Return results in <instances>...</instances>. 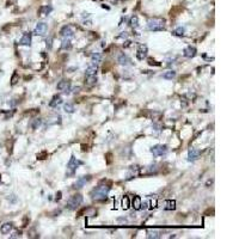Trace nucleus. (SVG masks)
Returning a JSON list of instances; mask_svg holds the SVG:
<instances>
[{
    "label": "nucleus",
    "instance_id": "13",
    "mask_svg": "<svg viewBox=\"0 0 239 239\" xmlns=\"http://www.w3.org/2000/svg\"><path fill=\"white\" fill-rule=\"evenodd\" d=\"M69 85H71V83H69L68 80H61L60 83L56 85V89L59 90V91H63L65 93H68V92H69V91H68Z\"/></svg>",
    "mask_w": 239,
    "mask_h": 239
},
{
    "label": "nucleus",
    "instance_id": "17",
    "mask_svg": "<svg viewBox=\"0 0 239 239\" xmlns=\"http://www.w3.org/2000/svg\"><path fill=\"white\" fill-rule=\"evenodd\" d=\"M61 103H62V98H61L60 96H54L53 99L49 102V107L55 108V107H57V105H60Z\"/></svg>",
    "mask_w": 239,
    "mask_h": 239
},
{
    "label": "nucleus",
    "instance_id": "29",
    "mask_svg": "<svg viewBox=\"0 0 239 239\" xmlns=\"http://www.w3.org/2000/svg\"><path fill=\"white\" fill-rule=\"evenodd\" d=\"M147 234H148V238H159L161 233L159 231H148Z\"/></svg>",
    "mask_w": 239,
    "mask_h": 239
},
{
    "label": "nucleus",
    "instance_id": "3",
    "mask_svg": "<svg viewBox=\"0 0 239 239\" xmlns=\"http://www.w3.org/2000/svg\"><path fill=\"white\" fill-rule=\"evenodd\" d=\"M81 164H83V161L78 160L74 155H72L71 159H69V161H68V164H67L66 177H72V176H74V173H75V171H77V169H78L79 165H81Z\"/></svg>",
    "mask_w": 239,
    "mask_h": 239
},
{
    "label": "nucleus",
    "instance_id": "20",
    "mask_svg": "<svg viewBox=\"0 0 239 239\" xmlns=\"http://www.w3.org/2000/svg\"><path fill=\"white\" fill-rule=\"evenodd\" d=\"M141 199H140V196H134L133 199V208L135 209V211H140L141 209Z\"/></svg>",
    "mask_w": 239,
    "mask_h": 239
},
{
    "label": "nucleus",
    "instance_id": "8",
    "mask_svg": "<svg viewBox=\"0 0 239 239\" xmlns=\"http://www.w3.org/2000/svg\"><path fill=\"white\" fill-rule=\"evenodd\" d=\"M117 62L120 63V65H122V66H129V65H132V59L128 55H126L124 53H122V54H120L119 56H117Z\"/></svg>",
    "mask_w": 239,
    "mask_h": 239
},
{
    "label": "nucleus",
    "instance_id": "23",
    "mask_svg": "<svg viewBox=\"0 0 239 239\" xmlns=\"http://www.w3.org/2000/svg\"><path fill=\"white\" fill-rule=\"evenodd\" d=\"M176 208V202L172 201V200H169L165 202V207L164 209H166V211H173V209Z\"/></svg>",
    "mask_w": 239,
    "mask_h": 239
},
{
    "label": "nucleus",
    "instance_id": "2",
    "mask_svg": "<svg viewBox=\"0 0 239 239\" xmlns=\"http://www.w3.org/2000/svg\"><path fill=\"white\" fill-rule=\"evenodd\" d=\"M165 19L164 18H158V17H153V18L148 19L147 22V28L151 31H161L165 29Z\"/></svg>",
    "mask_w": 239,
    "mask_h": 239
},
{
    "label": "nucleus",
    "instance_id": "34",
    "mask_svg": "<svg viewBox=\"0 0 239 239\" xmlns=\"http://www.w3.org/2000/svg\"><path fill=\"white\" fill-rule=\"evenodd\" d=\"M45 154H47V152H42V153H40V154H37V158H38V159H44L43 157H44Z\"/></svg>",
    "mask_w": 239,
    "mask_h": 239
},
{
    "label": "nucleus",
    "instance_id": "12",
    "mask_svg": "<svg viewBox=\"0 0 239 239\" xmlns=\"http://www.w3.org/2000/svg\"><path fill=\"white\" fill-rule=\"evenodd\" d=\"M90 180H91V176H90V174H89V176H84V177L79 178L77 182L74 183L73 188H83V185H85L87 182H90Z\"/></svg>",
    "mask_w": 239,
    "mask_h": 239
},
{
    "label": "nucleus",
    "instance_id": "32",
    "mask_svg": "<svg viewBox=\"0 0 239 239\" xmlns=\"http://www.w3.org/2000/svg\"><path fill=\"white\" fill-rule=\"evenodd\" d=\"M148 65L149 66H160V63L159 62H157V61H154V60H152V59H148Z\"/></svg>",
    "mask_w": 239,
    "mask_h": 239
},
{
    "label": "nucleus",
    "instance_id": "18",
    "mask_svg": "<svg viewBox=\"0 0 239 239\" xmlns=\"http://www.w3.org/2000/svg\"><path fill=\"white\" fill-rule=\"evenodd\" d=\"M85 84L87 86H93V85H96L97 84V77L96 75H86V81H85Z\"/></svg>",
    "mask_w": 239,
    "mask_h": 239
},
{
    "label": "nucleus",
    "instance_id": "27",
    "mask_svg": "<svg viewBox=\"0 0 239 239\" xmlns=\"http://www.w3.org/2000/svg\"><path fill=\"white\" fill-rule=\"evenodd\" d=\"M63 110L68 114H73L74 113V105L71 103H67V104H65V107H63Z\"/></svg>",
    "mask_w": 239,
    "mask_h": 239
},
{
    "label": "nucleus",
    "instance_id": "24",
    "mask_svg": "<svg viewBox=\"0 0 239 239\" xmlns=\"http://www.w3.org/2000/svg\"><path fill=\"white\" fill-rule=\"evenodd\" d=\"M91 60H92V63H99L102 61V54L101 53H93L91 55Z\"/></svg>",
    "mask_w": 239,
    "mask_h": 239
},
{
    "label": "nucleus",
    "instance_id": "22",
    "mask_svg": "<svg viewBox=\"0 0 239 239\" xmlns=\"http://www.w3.org/2000/svg\"><path fill=\"white\" fill-rule=\"evenodd\" d=\"M72 48V43H71V41H69V38H65L62 41V44H61V49L62 50H69Z\"/></svg>",
    "mask_w": 239,
    "mask_h": 239
},
{
    "label": "nucleus",
    "instance_id": "37",
    "mask_svg": "<svg viewBox=\"0 0 239 239\" xmlns=\"http://www.w3.org/2000/svg\"><path fill=\"white\" fill-rule=\"evenodd\" d=\"M115 1H122V0H115Z\"/></svg>",
    "mask_w": 239,
    "mask_h": 239
},
{
    "label": "nucleus",
    "instance_id": "1",
    "mask_svg": "<svg viewBox=\"0 0 239 239\" xmlns=\"http://www.w3.org/2000/svg\"><path fill=\"white\" fill-rule=\"evenodd\" d=\"M109 191H110V186L102 183L92 190L91 196H92V199L96 201H104V200H107Z\"/></svg>",
    "mask_w": 239,
    "mask_h": 239
},
{
    "label": "nucleus",
    "instance_id": "5",
    "mask_svg": "<svg viewBox=\"0 0 239 239\" xmlns=\"http://www.w3.org/2000/svg\"><path fill=\"white\" fill-rule=\"evenodd\" d=\"M151 153L154 157H163L167 153V146L166 145H155L151 147Z\"/></svg>",
    "mask_w": 239,
    "mask_h": 239
},
{
    "label": "nucleus",
    "instance_id": "30",
    "mask_svg": "<svg viewBox=\"0 0 239 239\" xmlns=\"http://www.w3.org/2000/svg\"><path fill=\"white\" fill-rule=\"evenodd\" d=\"M18 80H19V75H18L17 72H14L13 75H12V79H11V85H16Z\"/></svg>",
    "mask_w": 239,
    "mask_h": 239
},
{
    "label": "nucleus",
    "instance_id": "33",
    "mask_svg": "<svg viewBox=\"0 0 239 239\" xmlns=\"http://www.w3.org/2000/svg\"><path fill=\"white\" fill-rule=\"evenodd\" d=\"M51 40H53L51 37H49V40H47V47H48L49 49L51 48Z\"/></svg>",
    "mask_w": 239,
    "mask_h": 239
},
{
    "label": "nucleus",
    "instance_id": "9",
    "mask_svg": "<svg viewBox=\"0 0 239 239\" xmlns=\"http://www.w3.org/2000/svg\"><path fill=\"white\" fill-rule=\"evenodd\" d=\"M147 45L145 44H140L139 48H138V51H136V56L139 60H144L145 57L147 56Z\"/></svg>",
    "mask_w": 239,
    "mask_h": 239
},
{
    "label": "nucleus",
    "instance_id": "15",
    "mask_svg": "<svg viewBox=\"0 0 239 239\" xmlns=\"http://www.w3.org/2000/svg\"><path fill=\"white\" fill-rule=\"evenodd\" d=\"M97 71H98L97 63H92V65H90L89 67L86 68L85 75H96V74H97Z\"/></svg>",
    "mask_w": 239,
    "mask_h": 239
},
{
    "label": "nucleus",
    "instance_id": "4",
    "mask_svg": "<svg viewBox=\"0 0 239 239\" xmlns=\"http://www.w3.org/2000/svg\"><path fill=\"white\" fill-rule=\"evenodd\" d=\"M81 203H83V196L80 194H75L73 196L69 197V200L67 201V208L71 209V211H74V209H77Z\"/></svg>",
    "mask_w": 239,
    "mask_h": 239
},
{
    "label": "nucleus",
    "instance_id": "35",
    "mask_svg": "<svg viewBox=\"0 0 239 239\" xmlns=\"http://www.w3.org/2000/svg\"><path fill=\"white\" fill-rule=\"evenodd\" d=\"M20 236V232H16L13 236H11V238H16V237H19Z\"/></svg>",
    "mask_w": 239,
    "mask_h": 239
},
{
    "label": "nucleus",
    "instance_id": "14",
    "mask_svg": "<svg viewBox=\"0 0 239 239\" xmlns=\"http://www.w3.org/2000/svg\"><path fill=\"white\" fill-rule=\"evenodd\" d=\"M200 157V151H197L195 148H190L188 152V160L189 161H195Z\"/></svg>",
    "mask_w": 239,
    "mask_h": 239
},
{
    "label": "nucleus",
    "instance_id": "36",
    "mask_svg": "<svg viewBox=\"0 0 239 239\" xmlns=\"http://www.w3.org/2000/svg\"><path fill=\"white\" fill-rule=\"evenodd\" d=\"M60 199H61V193L57 194V197H56V200H60Z\"/></svg>",
    "mask_w": 239,
    "mask_h": 239
},
{
    "label": "nucleus",
    "instance_id": "31",
    "mask_svg": "<svg viewBox=\"0 0 239 239\" xmlns=\"http://www.w3.org/2000/svg\"><path fill=\"white\" fill-rule=\"evenodd\" d=\"M41 124V120L40 119H36V120H34V122H32V124H31V127H32V129H37V127Z\"/></svg>",
    "mask_w": 239,
    "mask_h": 239
},
{
    "label": "nucleus",
    "instance_id": "16",
    "mask_svg": "<svg viewBox=\"0 0 239 239\" xmlns=\"http://www.w3.org/2000/svg\"><path fill=\"white\" fill-rule=\"evenodd\" d=\"M13 228V224L12 223H5L4 225H1V227H0V232L3 233V234H7V233H10V231Z\"/></svg>",
    "mask_w": 239,
    "mask_h": 239
},
{
    "label": "nucleus",
    "instance_id": "6",
    "mask_svg": "<svg viewBox=\"0 0 239 239\" xmlns=\"http://www.w3.org/2000/svg\"><path fill=\"white\" fill-rule=\"evenodd\" d=\"M47 30H48V25H47V23L41 22V23H38V24L36 25V28H35L34 34L37 35V36H43V35L47 32Z\"/></svg>",
    "mask_w": 239,
    "mask_h": 239
},
{
    "label": "nucleus",
    "instance_id": "19",
    "mask_svg": "<svg viewBox=\"0 0 239 239\" xmlns=\"http://www.w3.org/2000/svg\"><path fill=\"white\" fill-rule=\"evenodd\" d=\"M51 10H53L51 6H48V5H45V6H41L38 9V16H47L48 13H50Z\"/></svg>",
    "mask_w": 239,
    "mask_h": 239
},
{
    "label": "nucleus",
    "instance_id": "28",
    "mask_svg": "<svg viewBox=\"0 0 239 239\" xmlns=\"http://www.w3.org/2000/svg\"><path fill=\"white\" fill-rule=\"evenodd\" d=\"M129 24L133 28H138L139 26V18H138L136 16H133L132 18H130V20H129Z\"/></svg>",
    "mask_w": 239,
    "mask_h": 239
},
{
    "label": "nucleus",
    "instance_id": "11",
    "mask_svg": "<svg viewBox=\"0 0 239 239\" xmlns=\"http://www.w3.org/2000/svg\"><path fill=\"white\" fill-rule=\"evenodd\" d=\"M183 54H184V56L185 57H194L196 54H197V49L195 48V47H193V45H188L186 48L184 49V51H183Z\"/></svg>",
    "mask_w": 239,
    "mask_h": 239
},
{
    "label": "nucleus",
    "instance_id": "25",
    "mask_svg": "<svg viewBox=\"0 0 239 239\" xmlns=\"http://www.w3.org/2000/svg\"><path fill=\"white\" fill-rule=\"evenodd\" d=\"M184 32H185V29L183 26H178L177 29H174L172 34L174 35V36H183Z\"/></svg>",
    "mask_w": 239,
    "mask_h": 239
},
{
    "label": "nucleus",
    "instance_id": "10",
    "mask_svg": "<svg viewBox=\"0 0 239 239\" xmlns=\"http://www.w3.org/2000/svg\"><path fill=\"white\" fill-rule=\"evenodd\" d=\"M31 37H32L31 32H24L22 38L19 40V44L20 45H30L31 44Z\"/></svg>",
    "mask_w": 239,
    "mask_h": 239
},
{
    "label": "nucleus",
    "instance_id": "21",
    "mask_svg": "<svg viewBox=\"0 0 239 239\" xmlns=\"http://www.w3.org/2000/svg\"><path fill=\"white\" fill-rule=\"evenodd\" d=\"M121 206H122V208H123L124 211H127V209L130 207V200H129V197H128L127 195H124L123 197H122V200H121Z\"/></svg>",
    "mask_w": 239,
    "mask_h": 239
},
{
    "label": "nucleus",
    "instance_id": "26",
    "mask_svg": "<svg viewBox=\"0 0 239 239\" xmlns=\"http://www.w3.org/2000/svg\"><path fill=\"white\" fill-rule=\"evenodd\" d=\"M174 77H176V72H174V71H169V72H165L164 74H163V78L167 79V80L173 79Z\"/></svg>",
    "mask_w": 239,
    "mask_h": 239
},
{
    "label": "nucleus",
    "instance_id": "7",
    "mask_svg": "<svg viewBox=\"0 0 239 239\" xmlns=\"http://www.w3.org/2000/svg\"><path fill=\"white\" fill-rule=\"evenodd\" d=\"M60 35L62 37H65V38H71V37L74 36V31H73V29L69 25H65L60 30Z\"/></svg>",
    "mask_w": 239,
    "mask_h": 239
}]
</instances>
